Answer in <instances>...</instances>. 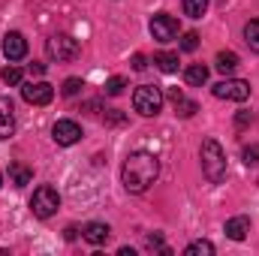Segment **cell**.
Masks as SVG:
<instances>
[{
	"label": "cell",
	"mask_w": 259,
	"mask_h": 256,
	"mask_svg": "<svg viewBox=\"0 0 259 256\" xmlns=\"http://www.w3.org/2000/svg\"><path fill=\"white\" fill-rule=\"evenodd\" d=\"M30 178H33V169L30 166H24V163H12L9 166V184L12 187H27Z\"/></svg>",
	"instance_id": "cell-15"
},
{
	"label": "cell",
	"mask_w": 259,
	"mask_h": 256,
	"mask_svg": "<svg viewBox=\"0 0 259 256\" xmlns=\"http://www.w3.org/2000/svg\"><path fill=\"white\" fill-rule=\"evenodd\" d=\"M46 55H49L52 61H58V64H66V61H75V58L81 55V46H78V39L69 36V33H55V36L46 39Z\"/></svg>",
	"instance_id": "cell-4"
},
{
	"label": "cell",
	"mask_w": 259,
	"mask_h": 256,
	"mask_svg": "<svg viewBox=\"0 0 259 256\" xmlns=\"http://www.w3.org/2000/svg\"><path fill=\"white\" fill-rule=\"evenodd\" d=\"M160 175V160L151 151H133L121 166V181L127 193H145Z\"/></svg>",
	"instance_id": "cell-1"
},
{
	"label": "cell",
	"mask_w": 259,
	"mask_h": 256,
	"mask_svg": "<svg viewBox=\"0 0 259 256\" xmlns=\"http://www.w3.org/2000/svg\"><path fill=\"white\" fill-rule=\"evenodd\" d=\"M154 64H157L160 72L172 75V72H178V55H172V52H160V55H154Z\"/></svg>",
	"instance_id": "cell-17"
},
{
	"label": "cell",
	"mask_w": 259,
	"mask_h": 256,
	"mask_svg": "<svg viewBox=\"0 0 259 256\" xmlns=\"http://www.w3.org/2000/svg\"><path fill=\"white\" fill-rule=\"evenodd\" d=\"M3 55H6L9 61H21V58L27 55V39H24L18 30L6 33V36H3Z\"/></svg>",
	"instance_id": "cell-10"
},
{
	"label": "cell",
	"mask_w": 259,
	"mask_h": 256,
	"mask_svg": "<svg viewBox=\"0 0 259 256\" xmlns=\"http://www.w3.org/2000/svg\"><path fill=\"white\" fill-rule=\"evenodd\" d=\"M169 100H172V106H175V115H181V118H193L196 112H199V103H196V100H187L178 88L169 91Z\"/></svg>",
	"instance_id": "cell-14"
},
{
	"label": "cell",
	"mask_w": 259,
	"mask_h": 256,
	"mask_svg": "<svg viewBox=\"0 0 259 256\" xmlns=\"http://www.w3.org/2000/svg\"><path fill=\"white\" fill-rule=\"evenodd\" d=\"M21 97H24V103H30V106H49L52 97H55V88H52L49 81H27V84L21 88Z\"/></svg>",
	"instance_id": "cell-8"
},
{
	"label": "cell",
	"mask_w": 259,
	"mask_h": 256,
	"mask_svg": "<svg viewBox=\"0 0 259 256\" xmlns=\"http://www.w3.org/2000/svg\"><path fill=\"white\" fill-rule=\"evenodd\" d=\"M205 12H208V0H184V15L202 18Z\"/></svg>",
	"instance_id": "cell-20"
},
{
	"label": "cell",
	"mask_w": 259,
	"mask_h": 256,
	"mask_svg": "<svg viewBox=\"0 0 259 256\" xmlns=\"http://www.w3.org/2000/svg\"><path fill=\"white\" fill-rule=\"evenodd\" d=\"M178 18L175 15H169V12H157L154 18H151V36L157 39V42H172L175 36H178Z\"/></svg>",
	"instance_id": "cell-7"
},
{
	"label": "cell",
	"mask_w": 259,
	"mask_h": 256,
	"mask_svg": "<svg viewBox=\"0 0 259 256\" xmlns=\"http://www.w3.org/2000/svg\"><path fill=\"white\" fill-rule=\"evenodd\" d=\"M52 139H55L58 145L69 148V145H75V142L81 139V127H78L75 121H58V124L52 127Z\"/></svg>",
	"instance_id": "cell-9"
},
{
	"label": "cell",
	"mask_w": 259,
	"mask_h": 256,
	"mask_svg": "<svg viewBox=\"0 0 259 256\" xmlns=\"http://www.w3.org/2000/svg\"><path fill=\"white\" fill-rule=\"evenodd\" d=\"M75 232H78L75 226H66V241H72V238H75Z\"/></svg>",
	"instance_id": "cell-30"
},
{
	"label": "cell",
	"mask_w": 259,
	"mask_h": 256,
	"mask_svg": "<svg viewBox=\"0 0 259 256\" xmlns=\"http://www.w3.org/2000/svg\"><path fill=\"white\" fill-rule=\"evenodd\" d=\"M0 78H3L6 84L15 88V84H21V69H18V66H6V69L0 72Z\"/></svg>",
	"instance_id": "cell-24"
},
{
	"label": "cell",
	"mask_w": 259,
	"mask_h": 256,
	"mask_svg": "<svg viewBox=\"0 0 259 256\" xmlns=\"http://www.w3.org/2000/svg\"><path fill=\"white\" fill-rule=\"evenodd\" d=\"M244 42L250 46V52L259 55V18H253V21L244 24Z\"/></svg>",
	"instance_id": "cell-19"
},
{
	"label": "cell",
	"mask_w": 259,
	"mask_h": 256,
	"mask_svg": "<svg viewBox=\"0 0 259 256\" xmlns=\"http://www.w3.org/2000/svg\"><path fill=\"white\" fill-rule=\"evenodd\" d=\"M199 157H202V172H205V178H208L211 184H223V181H226V154H223L220 142H217V139H205Z\"/></svg>",
	"instance_id": "cell-2"
},
{
	"label": "cell",
	"mask_w": 259,
	"mask_h": 256,
	"mask_svg": "<svg viewBox=\"0 0 259 256\" xmlns=\"http://www.w3.org/2000/svg\"><path fill=\"white\" fill-rule=\"evenodd\" d=\"M223 232H226V238H232V241H244L247 232H250V217H244V214L229 217L226 226H223Z\"/></svg>",
	"instance_id": "cell-13"
},
{
	"label": "cell",
	"mask_w": 259,
	"mask_h": 256,
	"mask_svg": "<svg viewBox=\"0 0 259 256\" xmlns=\"http://www.w3.org/2000/svg\"><path fill=\"white\" fill-rule=\"evenodd\" d=\"M0 184H3V172H0Z\"/></svg>",
	"instance_id": "cell-32"
},
{
	"label": "cell",
	"mask_w": 259,
	"mask_h": 256,
	"mask_svg": "<svg viewBox=\"0 0 259 256\" xmlns=\"http://www.w3.org/2000/svg\"><path fill=\"white\" fill-rule=\"evenodd\" d=\"M81 238L88 241V244H94V247H100V244H106L109 238H112V229H109V223H88L84 229H81Z\"/></svg>",
	"instance_id": "cell-12"
},
{
	"label": "cell",
	"mask_w": 259,
	"mask_h": 256,
	"mask_svg": "<svg viewBox=\"0 0 259 256\" xmlns=\"http://www.w3.org/2000/svg\"><path fill=\"white\" fill-rule=\"evenodd\" d=\"M15 133V106L9 97H0V139H9Z\"/></svg>",
	"instance_id": "cell-11"
},
{
	"label": "cell",
	"mask_w": 259,
	"mask_h": 256,
	"mask_svg": "<svg viewBox=\"0 0 259 256\" xmlns=\"http://www.w3.org/2000/svg\"><path fill=\"white\" fill-rule=\"evenodd\" d=\"M214 97L217 100H229V103H244L250 97V81L244 78H223L214 84Z\"/></svg>",
	"instance_id": "cell-6"
},
{
	"label": "cell",
	"mask_w": 259,
	"mask_h": 256,
	"mask_svg": "<svg viewBox=\"0 0 259 256\" xmlns=\"http://www.w3.org/2000/svg\"><path fill=\"white\" fill-rule=\"evenodd\" d=\"M58 208H61V196H58L55 187L42 184V187H36V190H33V196H30V211H33V217L49 220Z\"/></svg>",
	"instance_id": "cell-5"
},
{
	"label": "cell",
	"mask_w": 259,
	"mask_h": 256,
	"mask_svg": "<svg viewBox=\"0 0 259 256\" xmlns=\"http://www.w3.org/2000/svg\"><path fill=\"white\" fill-rule=\"evenodd\" d=\"M214 66H217L223 75H229V72L238 69V55H235V52H220V55L214 58Z\"/></svg>",
	"instance_id": "cell-18"
},
{
	"label": "cell",
	"mask_w": 259,
	"mask_h": 256,
	"mask_svg": "<svg viewBox=\"0 0 259 256\" xmlns=\"http://www.w3.org/2000/svg\"><path fill=\"white\" fill-rule=\"evenodd\" d=\"M163 91L157 88V84H139L136 88V94H133V109L142 115V118H154V115H160V109H163Z\"/></svg>",
	"instance_id": "cell-3"
},
{
	"label": "cell",
	"mask_w": 259,
	"mask_h": 256,
	"mask_svg": "<svg viewBox=\"0 0 259 256\" xmlns=\"http://www.w3.org/2000/svg\"><path fill=\"white\" fill-rule=\"evenodd\" d=\"M81 88H84V81H81V78H66L64 88H61V94H64V97H78V94H81Z\"/></svg>",
	"instance_id": "cell-23"
},
{
	"label": "cell",
	"mask_w": 259,
	"mask_h": 256,
	"mask_svg": "<svg viewBox=\"0 0 259 256\" xmlns=\"http://www.w3.org/2000/svg\"><path fill=\"white\" fill-rule=\"evenodd\" d=\"M184 81L193 84V88H202V84L208 81V66L205 64H190L187 69H184Z\"/></svg>",
	"instance_id": "cell-16"
},
{
	"label": "cell",
	"mask_w": 259,
	"mask_h": 256,
	"mask_svg": "<svg viewBox=\"0 0 259 256\" xmlns=\"http://www.w3.org/2000/svg\"><path fill=\"white\" fill-rule=\"evenodd\" d=\"M187 256H214V244L211 241H193V244H187Z\"/></svg>",
	"instance_id": "cell-21"
},
{
	"label": "cell",
	"mask_w": 259,
	"mask_h": 256,
	"mask_svg": "<svg viewBox=\"0 0 259 256\" xmlns=\"http://www.w3.org/2000/svg\"><path fill=\"white\" fill-rule=\"evenodd\" d=\"M241 160H244L247 166H259V145H247V148L241 151Z\"/></svg>",
	"instance_id": "cell-26"
},
{
	"label": "cell",
	"mask_w": 259,
	"mask_h": 256,
	"mask_svg": "<svg viewBox=\"0 0 259 256\" xmlns=\"http://www.w3.org/2000/svg\"><path fill=\"white\" fill-rule=\"evenodd\" d=\"M145 66H148V58H145V55H133V69H139V72H142Z\"/></svg>",
	"instance_id": "cell-28"
},
{
	"label": "cell",
	"mask_w": 259,
	"mask_h": 256,
	"mask_svg": "<svg viewBox=\"0 0 259 256\" xmlns=\"http://www.w3.org/2000/svg\"><path fill=\"white\" fill-rule=\"evenodd\" d=\"M196 49H199V33L196 30H187L181 36V52H196Z\"/></svg>",
	"instance_id": "cell-25"
},
{
	"label": "cell",
	"mask_w": 259,
	"mask_h": 256,
	"mask_svg": "<svg viewBox=\"0 0 259 256\" xmlns=\"http://www.w3.org/2000/svg\"><path fill=\"white\" fill-rule=\"evenodd\" d=\"M118 253H121V256H136V250H133V247H121Z\"/></svg>",
	"instance_id": "cell-31"
},
{
	"label": "cell",
	"mask_w": 259,
	"mask_h": 256,
	"mask_svg": "<svg viewBox=\"0 0 259 256\" xmlns=\"http://www.w3.org/2000/svg\"><path fill=\"white\" fill-rule=\"evenodd\" d=\"M42 72H46V64H36V61L30 64V75H42Z\"/></svg>",
	"instance_id": "cell-29"
},
{
	"label": "cell",
	"mask_w": 259,
	"mask_h": 256,
	"mask_svg": "<svg viewBox=\"0 0 259 256\" xmlns=\"http://www.w3.org/2000/svg\"><path fill=\"white\" fill-rule=\"evenodd\" d=\"M250 124H253V112H238V115H235V127L238 130L250 127Z\"/></svg>",
	"instance_id": "cell-27"
},
{
	"label": "cell",
	"mask_w": 259,
	"mask_h": 256,
	"mask_svg": "<svg viewBox=\"0 0 259 256\" xmlns=\"http://www.w3.org/2000/svg\"><path fill=\"white\" fill-rule=\"evenodd\" d=\"M124 88H127V78H121V75H112V78L106 81V94H109V97H121Z\"/></svg>",
	"instance_id": "cell-22"
}]
</instances>
